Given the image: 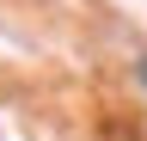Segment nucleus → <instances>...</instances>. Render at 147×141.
I'll list each match as a JSON object with an SVG mask.
<instances>
[{"instance_id":"1","label":"nucleus","mask_w":147,"mask_h":141,"mask_svg":"<svg viewBox=\"0 0 147 141\" xmlns=\"http://www.w3.org/2000/svg\"><path fill=\"white\" fill-rule=\"evenodd\" d=\"M141 80H147V61H141Z\"/></svg>"}]
</instances>
